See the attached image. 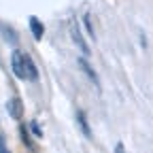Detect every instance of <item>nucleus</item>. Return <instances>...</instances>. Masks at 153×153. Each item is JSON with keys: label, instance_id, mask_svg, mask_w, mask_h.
<instances>
[{"label": "nucleus", "instance_id": "0eeeda50", "mask_svg": "<svg viewBox=\"0 0 153 153\" xmlns=\"http://www.w3.org/2000/svg\"><path fill=\"white\" fill-rule=\"evenodd\" d=\"M0 34H2V36H4V41H7V43H11V45H15V43L19 41L17 32H15L9 24H4V22H0Z\"/></svg>", "mask_w": 153, "mask_h": 153}, {"label": "nucleus", "instance_id": "9d476101", "mask_svg": "<svg viewBox=\"0 0 153 153\" xmlns=\"http://www.w3.org/2000/svg\"><path fill=\"white\" fill-rule=\"evenodd\" d=\"M19 134H22V140H24V145L32 151L34 147H32V140H30V136H28V128L26 126H19Z\"/></svg>", "mask_w": 153, "mask_h": 153}, {"label": "nucleus", "instance_id": "f257e3e1", "mask_svg": "<svg viewBox=\"0 0 153 153\" xmlns=\"http://www.w3.org/2000/svg\"><path fill=\"white\" fill-rule=\"evenodd\" d=\"M68 30H70V38H72V43L81 49V53H83V55H89V53H91V49H89V45L85 43V38H83V34H81V26L76 24V19H70Z\"/></svg>", "mask_w": 153, "mask_h": 153}, {"label": "nucleus", "instance_id": "ddd939ff", "mask_svg": "<svg viewBox=\"0 0 153 153\" xmlns=\"http://www.w3.org/2000/svg\"><path fill=\"white\" fill-rule=\"evenodd\" d=\"M115 153H126V149H123V145H121V143L115 147Z\"/></svg>", "mask_w": 153, "mask_h": 153}, {"label": "nucleus", "instance_id": "6e6552de", "mask_svg": "<svg viewBox=\"0 0 153 153\" xmlns=\"http://www.w3.org/2000/svg\"><path fill=\"white\" fill-rule=\"evenodd\" d=\"M76 123H79L83 136H85V138H91V130H89V123H87V117H85L83 111H76Z\"/></svg>", "mask_w": 153, "mask_h": 153}, {"label": "nucleus", "instance_id": "9b49d317", "mask_svg": "<svg viewBox=\"0 0 153 153\" xmlns=\"http://www.w3.org/2000/svg\"><path fill=\"white\" fill-rule=\"evenodd\" d=\"M30 132L34 134L36 138H43V130H41V126H38V121H32L30 123Z\"/></svg>", "mask_w": 153, "mask_h": 153}, {"label": "nucleus", "instance_id": "20e7f679", "mask_svg": "<svg viewBox=\"0 0 153 153\" xmlns=\"http://www.w3.org/2000/svg\"><path fill=\"white\" fill-rule=\"evenodd\" d=\"M76 64H79V68L85 72V76L94 83V85H100V81H98V74H96V70H94V66L87 62V55H83V57H79L76 60Z\"/></svg>", "mask_w": 153, "mask_h": 153}, {"label": "nucleus", "instance_id": "f03ea898", "mask_svg": "<svg viewBox=\"0 0 153 153\" xmlns=\"http://www.w3.org/2000/svg\"><path fill=\"white\" fill-rule=\"evenodd\" d=\"M11 70L19 81H26V70H24V51L13 49L11 53Z\"/></svg>", "mask_w": 153, "mask_h": 153}, {"label": "nucleus", "instance_id": "f8f14e48", "mask_svg": "<svg viewBox=\"0 0 153 153\" xmlns=\"http://www.w3.org/2000/svg\"><path fill=\"white\" fill-rule=\"evenodd\" d=\"M0 153H11L9 147H7V140H4V134L0 132Z\"/></svg>", "mask_w": 153, "mask_h": 153}, {"label": "nucleus", "instance_id": "7ed1b4c3", "mask_svg": "<svg viewBox=\"0 0 153 153\" xmlns=\"http://www.w3.org/2000/svg\"><path fill=\"white\" fill-rule=\"evenodd\" d=\"M7 111H9V115H11V119H15V121H19L24 117V102L17 98V96H13V98L7 102Z\"/></svg>", "mask_w": 153, "mask_h": 153}, {"label": "nucleus", "instance_id": "39448f33", "mask_svg": "<svg viewBox=\"0 0 153 153\" xmlns=\"http://www.w3.org/2000/svg\"><path fill=\"white\" fill-rule=\"evenodd\" d=\"M24 70H26V81H36L38 79V68L28 53H24Z\"/></svg>", "mask_w": 153, "mask_h": 153}, {"label": "nucleus", "instance_id": "423d86ee", "mask_svg": "<svg viewBox=\"0 0 153 153\" xmlns=\"http://www.w3.org/2000/svg\"><path fill=\"white\" fill-rule=\"evenodd\" d=\"M28 24H30V32H32V36H34V41H43V36H45V26H43V22L38 17H30L28 19Z\"/></svg>", "mask_w": 153, "mask_h": 153}, {"label": "nucleus", "instance_id": "1a4fd4ad", "mask_svg": "<svg viewBox=\"0 0 153 153\" xmlns=\"http://www.w3.org/2000/svg\"><path fill=\"white\" fill-rule=\"evenodd\" d=\"M83 24H85L87 34L91 36V41H94V38H96V32H94V26H91V15H89V13H85V15H83Z\"/></svg>", "mask_w": 153, "mask_h": 153}]
</instances>
